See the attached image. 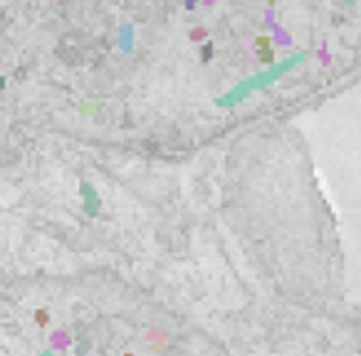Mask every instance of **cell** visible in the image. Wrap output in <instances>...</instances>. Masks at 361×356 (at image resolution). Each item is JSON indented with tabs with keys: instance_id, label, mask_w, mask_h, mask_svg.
Masks as SVG:
<instances>
[{
	"instance_id": "cell-1",
	"label": "cell",
	"mask_w": 361,
	"mask_h": 356,
	"mask_svg": "<svg viewBox=\"0 0 361 356\" xmlns=\"http://www.w3.org/2000/svg\"><path fill=\"white\" fill-rule=\"evenodd\" d=\"M35 322H37L40 326H45L47 322H50V314H47L45 309H37V312H35Z\"/></svg>"
},
{
	"instance_id": "cell-2",
	"label": "cell",
	"mask_w": 361,
	"mask_h": 356,
	"mask_svg": "<svg viewBox=\"0 0 361 356\" xmlns=\"http://www.w3.org/2000/svg\"><path fill=\"white\" fill-rule=\"evenodd\" d=\"M146 339H151V341H158V339H166L163 334H158V331H149L146 334Z\"/></svg>"
},
{
	"instance_id": "cell-3",
	"label": "cell",
	"mask_w": 361,
	"mask_h": 356,
	"mask_svg": "<svg viewBox=\"0 0 361 356\" xmlns=\"http://www.w3.org/2000/svg\"><path fill=\"white\" fill-rule=\"evenodd\" d=\"M260 59H262V62H272V52L270 50H262V52H260Z\"/></svg>"
},
{
	"instance_id": "cell-4",
	"label": "cell",
	"mask_w": 361,
	"mask_h": 356,
	"mask_svg": "<svg viewBox=\"0 0 361 356\" xmlns=\"http://www.w3.org/2000/svg\"><path fill=\"white\" fill-rule=\"evenodd\" d=\"M211 55H213V47L208 45V47H203V62H208L211 59Z\"/></svg>"
},
{
	"instance_id": "cell-5",
	"label": "cell",
	"mask_w": 361,
	"mask_h": 356,
	"mask_svg": "<svg viewBox=\"0 0 361 356\" xmlns=\"http://www.w3.org/2000/svg\"><path fill=\"white\" fill-rule=\"evenodd\" d=\"M257 47H260V50L267 47V40H265V37H257Z\"/></svg>"
},
{
	"instance_id": "cell-6",
	"label": "cell",
	"mask_w": 361,
	"mask_h": 356,
	"mask_svg": "<svg viewBox=\"0 0 361 356\" xmlns=\"http://www.w3.org/2000/svg\"><path fill=\"white\" fill-rule=\"evenodd\" d=\"M203 35H206V32H203V30H196V32H193V40H201V37H203Z\"/></svg>"
},
{
	"instance_id": "cell-7",
	"label": "cell",
	"mask_w": 361,
	"mask_h": 356,
	"mask_svg": "<svg viewBox=\"0 0 361 356\" xmlns=\"http://www.w3.org/2000/svg\"><path fill=\"white\" fill-rule=\"evenodd\" d=\"M193 3H196V0H188V8H193Z\"/></svg>"
},
{
	"instance_id": "cell-8",
	"label": "cell",
	"mask_w": 361,
	"mask_h": 356,
	"mask_svg": "<svg viewBox=\"0 0 361 356\" xmlns=\"http://www.w3.org/2000/svg\"><path fill=\"white\" fill-rule=\"evenodd\" d=\"M126 356H131V354H126Z\"/></svg>"
}]
</instances>
